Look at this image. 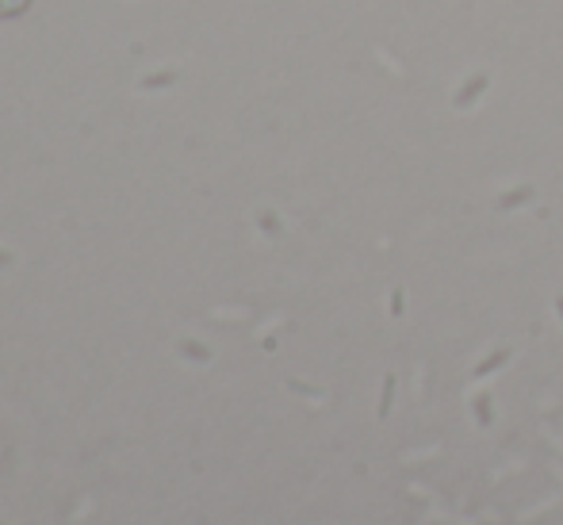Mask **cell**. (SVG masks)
Segmentation results:
<instances>
[{"mask_svg":"<svg viewBox=\"0 0 563 525\" xmlns=\"http://www.w3.org/2000/svg\"><path fill=\"white\" fill-rule=\"evenodd\" d=\"M20 4H23V0H0V15H4V12H15Z\"/></svg>","mask_w":563,"mask_h":525,"instance_id":"1","label":"cell"}]
</instances>
